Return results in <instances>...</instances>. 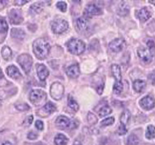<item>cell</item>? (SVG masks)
I'll use <instances>...</instances> for the list:
<instances>
[{"instance_id":"1","label":"cell","mask_w":155,"mask_h":145,"mask_svg":"<svg viewBox=\"0 0 155 145\" xmlns=\"http://www.w3.org/2000/svg\"><path fill=\"white\" fill-rule=\"evenodd\" d=\"M50 44L43 38H38L33 43V51L38 59H45L50 52Z\"/></svg>"},{"instance_id":"2","label":"cell","mask_w":155,"mask_h":145,"mask_svg":"<svg viewBox=\"0 0 155 145\" xmlns=\"http://www.w3.org/2000/svg\"><path fill=\"white\" fill-rule=\"evenodd\" d=\"M67 48L71 54H75V55H79L85 51L86 44L81 40L71 39L67 43Z\"/></svg>"},{"instance_id":"3","label":"cell","mask_w":155,"mask_h":145,"mask_svg":"<svg viewBox=\"0 0 155 145\" xmlns=\"http://www.w3.org/2000/svg\"><path fill=\"white\" fill-rule=\"evenodd\" d=\"M78 123L76 121H71L70 119L64 116H60L56 120V126L59 129H66V128H70V129H74L77 128Z\"/></svg>"},{"instance_id":"4","label":"cell","mask_w":155,"mask_h":145,"mask_svg":"<svg viewBox=\"0 0 155 145\" xmlns=\"http://www.w3.org/2000/svg\"><path fill=\"white\" fill-rule=\"evenodd\" d=\"M17 62L26 74L30 72L33 65V59L30 54H23L20 55L17 57Z\"/></svg>"},{"instance_id":"5","label":"cell","mask_w":155,"mask_h":145,"mask_svg":"<svg viewBox=\"0 0 155 145\" xmlns=\"http://www.w3.org/2000/svg\"><path fill=\"white\" fill-rule=\"evenodd\" d=\"M30 100L33 104L40 105L47 100V94L41 89H34L30 94Z\"/></svg>"},{"instance_id":"6","label":"cell","mask_w":155,"mask_h":145,"mask_svg":"<svg viewBox=\"0 0 155 145\" xmlns=\"http://www.w3.org/2000/svg\"><path fill=\"white\" fill-rule=\"evenodd\" d=\"M64 86L60 82H55L51 85L50 94L55 100H61L64 95Z\"/></svg>"},{"instance_id":"7","label":"cell","mask_w":155,"mask_h":145,"mask_svg":"<svg viewBox=\"0 0 155 145\" xmlns=\"http://www.w3.org/2000/svg\"><path fill=\"white\" fill-rule=\"evenodd\" d=\"M69 27L68 22L64 19H56L51 24V30L55 34L60 35L67 30Z\"/></svg>"},{"instance_id":"8","label":"cell","mask_w":155,"mask_h":145,"mask_svg":"<svg viewBox=\"0 0 155 145\" xmlns=\"http://www.w3.org/2000/svg\"><path fill=\"white\" fill-rule=\"evenodd\" d=\"M126 46V41L123 38H118L112 40L109 44L110 50L114 53H118L123 50Z\"/></svg>"},{"instance_id":"9","label":"cell","mask_w":155,"mask_h":145,"mask_svg":"<svg viewBox=\"0 0 155 145\" xmlns=\"http://www.w3.org/2000/svg\"><path fill=\"white\" fill-rule=\"evenodd\" d=\"M137 54L142 62H144V63H150L153 59V54H151L149 48L141 47L137 50Z\"/></svg>"},{"instance_id":"10","label":"cell","mask_w":155,"mask_h":145,"mask_svg":"<svg viewBox=\"0 0 155 145\" xmlns=\"http://www.w3.org/2000/svg\"><path fill=\"white\" fill-rule=\"evenodd\" d=\"M9 19L12 24L19 25L23 22L21 12L17 9H12L9 12Z\"/></svg>"},{"instance_id":"11","label":"cell","mask_w":155,"mask_h":145,"mask_svg":"<svg viewBox=\"0 0 155 145\" xmlns=\"http://www.w3.org/2000/svg\"><path fill=\"white\" fill-rule=\"evenodd\" d=\"M140 105L142 108H144V110H151L154 108L155 100L152 96L148 95V96L144 97L140 101Z\"/></svg>"},{"instance_id":"12","label":"cell","mask_w":155,"mask_h":145,"mask_svg":"<svg viewBox=\"0 0 155 145\" xmlns=\"http://www.w3.org/2000/svg\"><path fill=\"white\" fill-rule=\"evenodd\" d=\"M101 13V8H98L97 6L95 4H88L87 6L84 10V16L87 17H91V16H96V15H100Z\"/></svg>"},{"instance_id":"13","label":"cell","mask_w":155,"mask_h":145,"mask_svg":"<svg viewBox=\"0 0 155 145\" xmlns=\"http://www.w3.org/2000/svg\"><path fill=\"white\" fill-rule=\"evenodd\" d=\"M66 74L70 78L75 79L78 77V75H80V69L78 64L71 65L66 69Z\"/></svg>"},{"instance_id":"14","label":"cell","mask_w":155,"mask_h":145,"mask_svg":"<svg viewBox=\"0 0 155 145\" xmlns=\"http://www.w3.org/2000/svg\"><path fill=\"white\" fill-rule=\"evenodd\" d=\"M37 73L38 78H39V80L42 81H45L46 79L48 78V75H49V71L48 70V68H47L43 64L38 65Z\"/></svg>"},{"instance_id":"15","label":"cell","mask_w":155,"mask_h":145,"mask_svg":"<svg viewBox=\"0 0 155 145\" xmlns=\"http://www.w3.org/2000/svg\"><path fill=\"white\" fill-rule=\"evenodd\" d=\"M7 74L11 78L15 79V80L20 78L21 76V74L20 73V71L18 70V68L13 66V65H11V66L8 67V68H7Z\"/></svg>"},{"instance_id":"16","label":"cell","mask_w":155,"mask_h":145,"mask_svg":"<svg viewBox=\"0 0 155 145\" xmlns=\"http://www.w3.org/2000/svg\"><path fill=\"white\" fill-rule=\"evenodd\" d=\"M137 16L141 22H146L151 17V12L148 8H143L138 12Z\"/></svg>"},{"instance_id":"17","label":"cell","mask_w":155,"mask_h":145,"mask_svg":"<svg viewBox=\"0 0 155 145\" xmlns=\"http://www.w3.org/2000/svg\"><path fill=\"white\" fill-rule=\"evenodd\" d=\"M77 27L81 32H84L89 29V22L84 17H80L77 20Z\"/></svg>"},{"instance_id":"18","label":"cell","mask_w":155,"mask_h":145,"mask_svg":"<svg viewBox=\"0 0 155 145\" xmlns=\"http://www.w3.org/2000/svg\"><path fill=\"white\" fill-rule=\"evenodd\" d=\"M145 86H146L145 81L142 80H137L133 82V89L137 93H141L145 89Z\"/></svg>"},{"instance_id":"19","label":"cell","mask_w":155,"mask_h":145,"mask_svg":"<svg viewBox=\"0 0 155 145\" xmlns=\"http://www.w3.org/2000/svg\"><path fill=\"white\" fill-rule=\"evenodd\" d=\"M111 71H112L113 75H114L116 81H121L122 75H121L120 67L117 64H113L111 66Z\"/></svg>"},{"instance_id":"20","label":"cell","mask_w":155,"mask_h":145,"mask_svg":"<svg viewBox=\"0 0 155 145\" xmlns=\"http://www.w3.org/2000/svg\"><path fill=\"white\" fill-rule=\"evenodd\" d=\"M54 142L56 145H67L69 140L66 136H64V134H56V137L54 139Z\"/></svg>"},{"instance_id":"21","label":"cell","mask_w":155,"mask_h":145,"mask_svg":"<svg viewBox=\"0 0 155 145\" xmlns=\"http://www.w3.org/2000/svg\"><path fill=\"white\" fill-rule=\"evenodd\" d=\"M129 13V7L125 2H122L120 5L118 6V14L121 16H125L128 15Z\"/></svg>"},{"instance_id":"22","label":"cell","mask_w":155,"mask_h":145,"mask_svg":"<svg viewBox=\"0 0 155 145\" xmlns=\"http://www.w3.org/2000/svg\"><path fill=\"white\" fill-rule=\"evenodd\" d=\"M11 35L12 38H16V39H18V40H22V39H24L25 33L21 29L13 28L11 30Z\"/></svg>"},{"instance_id":"23","label":"cell","mask_w":155,"mask_h":145,"mask_svg":"<svg viewBox=\"0 0 155 145\" xmlns=\"http://www.w3.org/2000/svg\"><path fill=\"white\" fill-rule=\"evenodd\" d=\"M1 55L3 57V58L6 61H8L12 58V53L11 48L8 47V46H4L2 50H1Z\"/></svg>"},{"instance_id":"24","label":"cell","mask_w":155,"mask_h":145,"mask_svg":"<svg viewBox=\"0 0 155 145\" xmlns=\"http://www.w3.org/2000/svg\"><path fill=\"white\" fill-rule=\"evenodd\" d=\"M42 11H43V3H41V2L33 4L30 8V13L33 14V15L39 13Z\"/></svg>"},{"instance_id":"25","label":"cell","mask_w":155,"mask_h":145,"mask_svg":"<svg viewBox=\"0 0 155 145\" xmlns=\"http://www.w3.org/2000/svg\"><path fill=\"white\" fill-rule=\"evenodd\" d=\"M131 118V112H130V111L128 110H125L122 113V115H121L120 117V122L121 124H123V125H127V124L128 123L129 120Z\"/></svg>"},{"instance_id":"26","label":"cell","mask_w":155,"mask_h":145,"mask_svg":"<svg viewBox=\"0 0 155 145\" xmlns=\"http://www.w3.org/2000/svg\"><path fill=\"white\" fill-rule=\"evenodd\" d=\"M127 145H138L139 144V139L136 134H131L129 135L127 139Z\"/></svg>"},{"instance_id":"27","label":"cell","mask_w":155,"mask_h":145,"mask_svg":"<svg viewBox=\"0 0 155 145\" xmlns=\"http://www.w3.org/2000/svg\"><path fill=\"white\" fill-rule=\"evenodd\" d=\"M145 137L148 140H153L155 138V127L153 126H149L145 132Z\"/></svg>"},{"instance_id":"28","label":"cell","mask_w":155,"mask_h":145,"mask_svg":"<svg viewBox=\"0 0 155 145\" xmlns=\"http://www.w3.org/2000/svg\"><path fill=\"white\" fill-rule=\"evenodd\" d=\"M43 110L48 113V114H51V113H53L56 110V105H54V103H52L51 102H48L44 105Z\"/></svg>"},{"instance_id":"29","label":"cell","mask_w":155,"mask_h":145,"mask_svg":"<svg viewBox=\"0 0 155 145\" xmlns=\"http://www.w3.org/2000/svg\"><path fill=\"white\" fill-rule=\"evenodd\" d=\"M112 112V109L110 107H109L108 105H104L103 106L99 111V116L101 117H104L105 116L109 115L110 113Z\"/></svg>"},{"instance_id":"30","label":"cell","mask_w":155,"mask_h":145,"mask_svg":"<svg viewBox=\"0 0 155 145\" xmlns=\"http://www.w3.org/2000/svg\"><path fill=\"white\" fill-rule=\"evenodd\" d=\"M0 29H1V37H2V35L5 36L4 35H6L8 32V26L5 19L2 18V17H1V22H0Z\"/></svg>"},{"instance_id":"31","label":"cell","mask_w":155,"mask_h":145,"mask_svg":"<svg viewBox=\"0 0 155 145\" xmlns=\"http://www.w3.org/2000/svg\"><path fill=\"white\" fill-rule=\"evenodd\" d=\"M68 106H69V108H70L72 110L75 111V112H77V111L79 109V106L78 104V102H76L71 96L69 97V99H68Z\"/></svg>"},{"instance_id":"32","label":"cell","mask_w":155,"mask_h":145,"mask_svg":"<svg viewBox=\"0 0 155 145\" xmlns=\"http://www.w3.org/2000/svg\"><path fill=\"white\" fill-rule=\"evenodd\" d=\"M114 92L116 94H121V92L123 91V84L121 81H116L114 85Z\"/></svg>"},{"instance_id":"33","label":"cell","mask_w":155,"mask_h":145,"mask_svg":"<svg viewBox=\"0 0 155 145\" xmlns=\"http://www.w3.org/2000/svg\"><path fill=\"white\" fill-rule=\"evenodd\" d=\"M87 121L90 125H95V124L97 123V121H98L97 117L91 112H88V114L87 116Z\"/></svg>"},{"instance_id":"34","label":"cell","mask_w":155,"mask_h":145,"mask_svg":"<svg viewBox=\"0 0 155 145\" xmlns=\"http://www.w3.org/2000/svg\"><path fill=\"white\" fill-rule=\"evenodd\" d=\"M15 107L17 110L21 111V112H24V111H27L30 109V107L29 105L25 103V102H21V103H16Z\"/></svg>"},{"instance_id":"35","label":"cell","mask_w":155,"mask_h":145,"mask_svg":"<svg viewBox=\"0 0 155 145\" xmlns=\"http://www.w3.org/2000/svg\"><path fill=\"white\" fill-rule=\"evenodd\" d=\"M114 122V117H108V118L104 119L101 122V125L102 126H110Z\"/></svg>"},{"instance_id":"36","label":"cell","mask_w":155,"mask_h":145,"mask_svg":"<svg viewBox=\"0 0 155 145\" xmlns=\"http://www.w3.org/2000/svg\"><path fill=\"white\" fill-rule=\"evenodd\" d=\"M56 7L59 8L61 12H65L67 9V4L64 1H61V2H58V3H56Z\"/></svg>"},{"instance_id":"37","label":"cell","mask_w":155,"mask_h":145,"mask_svg":"<svg viewBox=\"0 0 155 145\" xmlns=\"http://www.w3.org/2000/svg\"><path fill=\"white\" fill-rule=\"evenodd\" d=\"M147 47L148 48L150 49V51L151 52V54H153H153L155 53V43L154 42L153 40H148L147 41Z\"/></svg>"},{"instance_id":"38","label":"cell","mask_w":155,"mask_h":145,"mask_svg":"<svg viewBox=\"0 0 155 145\" xmlns=\"http://www.w3.org/2000/svg\"><path fill=\"white\" fill-rule=\"evenodd\" d=\"M127 129L126 128L125 125L120 124V126L118 128V134L119 135H123V134H127Z\"/></svg>"},{"instance_id":"39","label":"cell","mask_w":155,"mask_h":145,"mask_svg":"<svg viewBox=\"0 0 155 145\" xmlns=\"http://www.w3.org/2000/svg\"><path fill=\"white\" fill-rule=\"evenodd\" d=\"M33 120H34V117H33V116H28L27 118H25V120L23 122V125L25 126H30V124L33 122Z\"/></svg>"},{"instance_id":"40","label":"cell","mask_w":155,"mask_h":145,"mask_svg":"<svg viewBox=\"0 0 155 145\" xmlns=\"http://www.w3.org/2000/svg\"><path fill=\"white\" fill-rule=\"evenodd\" d=\"M27 137H28V139L30 140H36L38 138V134H36V133H35L34 131H30V133L28 134V135H27Z\"/></svg>"},{"instance_id":"41","label":"cell","mask_w":155,"mask_h":145,"mask_svg":"<svg viewBox=\"0 0 155 145\" xmlns=\"http://www.w3.org/2000/svg\"><path fill=\"white\" fill-rule=\"evenodd\" d=\"M35 126H36L38 129L42 130V129H43V122L42 121L38 120V121H35Z\"/></svg>"},{"instance_id":"42","label":"cell","mask_w":155,"mask_h":145,"mask_svg":"<svg viewBox=\"0 0 155 145\" xmlns=\"http://www.w3.org/2000/svg\"><path fill=\"white\" fill-rule=\"evenodd\" d=\"M149 80L150 81L151 84L155 85V71H153L152 73H150L149 75Z\"/></svg>"},{"instance_id":"43","label":"cell","mask_w":155,"mask_h":145,"mask_svg":"<svg viewBox=\"0 0 155 145\" xmlns=\"http://www.w3.org/2000/svg\"><path fill=\"white\" fill-rule=\"evenodd\" d=\"M104 84H103V85H99L98 87H97V93L99 94H101L102 92H103V89H104Z\"/></svg>"},{"instance_id":"44","label":"cell","mask_w":155,"mask_h":145,"mask_svg":"<svg viewBox=\"0 0 155 145\" xmlns=\"http://www.w3.org/2000/svg\"><path fill=\"white\" fill-rule=\"evenodd\" d=\"M15 3V4H16V5H24V4H25L26 3H28V1H26V0H25V1H18V0H16V1H15L14 2Z\"/></svg>"},{"instance_id":"45","label":"cell","mask_w":155,"mask_h":145,"mask_svg":"<svg viewBox=\"0 0 155 145\" xmlns=\"http://www.w3.org/2000/svg\"><path fill=\"white\" fill-rule=\"evenodd\" d=\"M73 145H83L82 144V143H81L80 140H76L74 142V143H73Z\"/></svg>"},{"instance_id":"46","label":"cell","mask_w":155,"mask_h":145,"mask_svg":"<svg viewBox=\"0 0 155 145\" xmlns=\"http://www.w3.org/2000/svg\"><path fill=\"white\" fill-rule=\"evenodd\" d=\"M25 145H44L43 143L38 142V143H25Z\"/></svg>"},{"instance_id":"47","label":"cell","mask_w":155,"mask_h":145,"mask_svg":"<svg viewBox=\"0 0 155 145\" xmlns=\"http://www.w3.org/2000/svg\"><path fill=\"white\" fill-rule=\"evenodd\" d=\"M1 145H12V144L10 142H8V141H5V142H3Z\"/></svg>"},{"instance_id":"48","label":"cell","mask_w":155,"mask_h":145,"mask_svg":"<svg viewBox=\"0 0 155 145\" xmlns=\"http://www.w3.org/2000/svg\"><path fill=\"white\" fill-rule=\"evenodd\" d=\"M150 3H152V4H153V5H155V0H150L149 1Z\"/></svg>"}]
</instances>
